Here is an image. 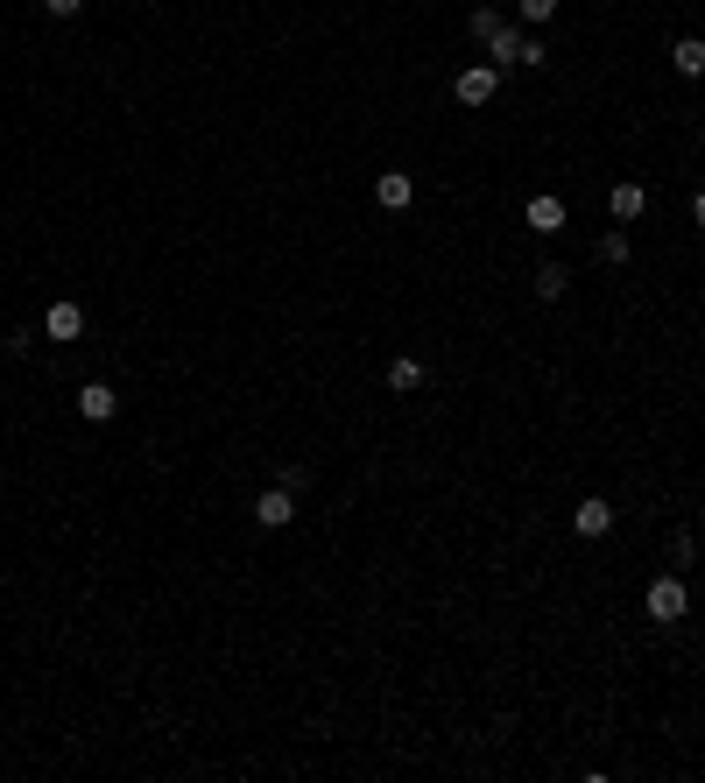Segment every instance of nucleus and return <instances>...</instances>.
Segmentation results:
<instances>
[{"label": "nucleus", "instance_id": "obj_3", "mask_svg": "<svg viewBox=\"0 0 705 783\" xmlns=\"http://www.w3.org/2000/svg\"><path fill=\"white\" fill-rule=\"evenodd\" d=\"M494 92H501V71L494 64H459V79H452V100L459 106H494Z\"/></svg>", "mask_w": 705, "mask_h": 783}, {"label": "nucleus", "instance_id": "obj_17", "mask_svg": "<svg viewBox=\"0 0 705 783\" xmlns=\"http://www.w3.org/2000/svg\"><path fill=\"white\" fill-rule=\"evenodd\" d=\"M43 14L50 22H71V14H85V0H43Z\"/></svg>", "mask_w": 705, "mask_h": 783}, {"label": "nucleus", "instance_id": "obj_12", "mask_svg": "<svg viewBox=\"0 0 705 783\" xmlns=\"http://www.w3.org/2000/svg\"><path fill=\"white\" fill-rule=\"evenodd\" d=\"M593 255H600V269H628V261H635V240H628V226H606Z\"/></svg>", "mask_w": 705, "mask_h": 783}, {"label": "nucleus", "instance_id": "obj_6", "mask_svg": "<svg viewBox=\"0 0 705 783\" xmlns=\"http://www.w3.org/2000/svg\"><path fill=\"white\" fill-rule=\"evenodd\" d=\"M606 213H614V226H635V219H650V184L621 177L614 190H606Z\"/></svg>", "mask_w": 705, "mask_h": 783}, {"label": "nucleus", "instance_id": "obj_16", "mask_svg": "<svg viewBox=\"0 0 705 783\" xmlns=\"http://www.w3.org/2000/svg\"><path fill=\"white\" fill-rule=\"evenodd\" d=\"M516 8H522V22H529V29H543L550 14H558V0H516Z\"/></svg>", "mask_w": 705, "mask_h": 783}, {"label": "nucleus", "instance_id": "obj_18", "mask_svg": "<svg viewBox=\"0 0 705 783\" xmlns=\"http://www.w3.org/2000/svg\"><path fill=\"white\" fill-rule=\"evenodd\" d=\"M543 64H550V50L537 43V35H529V43H522V71H543Z\"/></svg>", "mask_w": 705, "mask_h": 783}, {"label": "nucleus", "instance_id": "obj_1", "mask_svg": "<svg viewBox=\"0 0 705 783\" xmlns=\"http://www.w3.org/2000/svg\"><path fill=\"white\" fill-rule=\"evenodd\" d=\"M642 615H650L656 628L692 621V586H684V571H663V579H650V594H642Z\"/></svg>", "mask_w": 705, "mask_h": 783}, {"label": "nucleus", "instance_id": "obj_19", "mask_svg": "<svg viewBox=\"0 0 705 783\" xmlns=\"http://www.w3.org/2000/svg\"><path fill=\"white\" fill-rule=\"evenodd\" d=\"M692 226L705 234V190H692Z\"/></svg>", "mask_w": 705, "mask_h": 783}, {"label": "nucleus", "instance_id": "obj_8", "mask_svg": "<svg viewBox=\"0 0 705 783\" xmlns=\"http://www.w3.org/2000/svg\"><path fill=\"white\" fill-rule=\"evenodd\" d=\"M374 205H381V213H409V205H416V177H409V169H381V177H374Z\"/></svg>", "mask_w": 705, "mask_h": 783}, {"label": "nucleus", "instance_id": "obj_14", "mask_svg": "<svg viewBox=\"0 0 705 783\" xmlns=\"http://www.w3.org/2000/svg\"><path fill=\"white\" fill-rule=\"evenodd\" d=\"M529 282H537V297H543V303H558V297L571 290V269H564V261H543V269L529 276Z\"/></svg>", "mask_w": 705, "mask_h": 783}, {"label": "nucleus", "instance_id": "obj_2", "mask_svg": "<svg viewBox=\"0 0 705 783\" xmlns=\"http://www.w3.org/2000/svg\"><path fill=\"white\" fill-rule=\"evenodd\" d=\"M297 502H303L297 487H282V481H269V487L255 494V523H261V529H290V523H297Z\"/></svg>", "mask_w": 705, "mask_h": 783}, {"label": "nucleus", "instance_id": "obj_4", "mask_svg": "<svg viewBox=\"0 0 705 783\" xmlns=\"http://www.w3.org/2000/svg\"><path fill=\"white\" fill-rule=\"evenodd\" d=\"M43 339H56V347H79V339H85V303L56 297L50 311H43Z\"/></svg>", "mask_w": 705, "mask_h": 783}, {"label": "nucleus", "instance_id": "obj_7", "mask_svg": "<svg viewBox=\"0 0 705 783\" xmlns=\"http://www.w3.org/2000/svg\"><path fill=\"white\" fill-rule=\"evenodd\" d=\"M71 403H79L85 424H113V416H121V389H113V381H85Z\"/></svg>", "mask_w": 705, "mask_h": 783}, {"label": "nucleus", "instance_id": "obj_9", "mask_svg": "<svg viewBox=\"0 0 705 783\" xmlns=\"http://www.w3.org/2000/svg\"><path fill=\"white\" fill-rule=\"evenodd\" d=\"M522 43H529V35H522L516 22H501V29L487 35V64L501 71V79H508V71H522Z\"/></svg>", "mask_w": 705, "mask_h": 783}, {"label": "nucleus", "instance_id": "obj_11", "mask_svg": "<svg viewBox=\"0 0 705 783\" xmlns=\"http://www.w3.org/2000/svg\"><path fill=\"white\" fill-rule=\"evenodd\" d=\"M424 381H431V368H424L416 353H395V360H388V389H395V395H416Z\"/></svg>", "mask_w": 705, "mask_h": 783}, {"label": "nucleus", "instance_id": "obj_15", "mask_svg": "<svg viewBox=\"0 0 705 783\" xmlns=\"http://www.w3.org/2000/svg\"><path fill=\"white\" fill-rule=\"evenodd\" d=\"M501 22H508V14H501V8H473V22H466V29H473V43H480V50H487V35H494V29H501Z\"/></svg>", "mask_w": 705, "mask_h": 783}, {"label": "nucleus", "instance_id": "obj_13", "mask_svg": "<svg viewBox=\"0 0 705 783\" xmlns=\"http://www.w3.org/2000/svg\"><path fill=\"white\" fill-rule=\"evenodd\" d=\"M671 71H677V79H705V43H698V35H677V43H671Z\"/></svg>", "mask_w": 705, "mask_h": 783}, {"label": "nucleus", "instance_id": "obj_5", "mask_svg": "<svg viewBox=\"0 0 705 783\" xmlns=\"http://www.w3.org/2000/svg\"><path fill=\"white\" fill-rule=\"evenodd\" d=\"M606 529H614V502H600V494H585V502L571 508V537H579V544H600Z\"/></svg>", "mask_w": 705, "mask_h": 783}, {"label": "nucleus", "instance_id": "obj_10", "mask_svg": "<svg viewBox=\"0 0 705 783\" xmlns=\"http://www.w3.org/2000/svg\"><path fill=\"white\" fill-rule=\"evenodd\" d=\"M522 219H529V234H564V198H558V190H537V198H529L522 205Z\"/></svg>", "mask_w": 705, "mask_h": 783}]
</instances>
